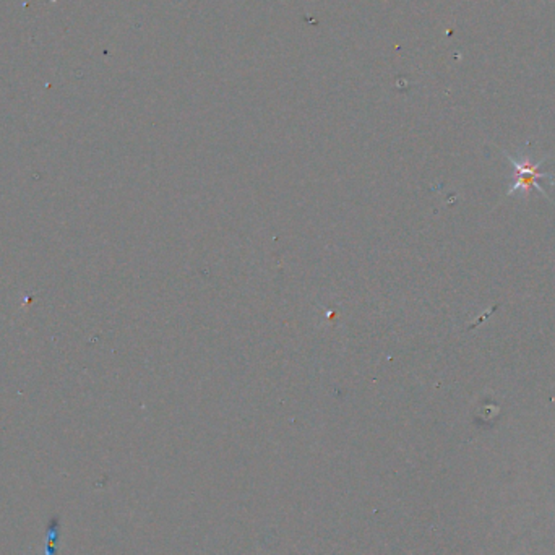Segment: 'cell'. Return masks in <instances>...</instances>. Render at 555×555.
Instances as JSON below:
<instances>
[{"label": "cell", "instance_id": "1", "mask_svg": "<svg viewBox=\"0 0 555 555\" xmlns=\"http://www.w3.org/2000/svg\"><path fill=\"white\" fill-rule=\"evenodd\" d=\"M505 156L512 161V164L515 166V174H513V184L510 187V190L506 192V195H519V197H526L532 188L539 190L543 195L549 200V195L545 193V190L541 187L539 180H547L550 185L555 184V174H547V173H541L539 167L543 166L544 161H537L534 162L531 160V156L528 154L518 153V156L515 158L508 151H504Z\"/></svg>", "mask_w": 555, "mask_h": 555}]
</instances>
